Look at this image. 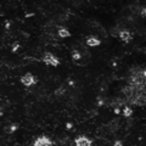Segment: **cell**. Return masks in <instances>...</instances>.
I'll use <instances>...</instances> for the list:
<instances>
[{"label": "cell", "mask_w": 146, "mask_h": 146, "mask_svg": "<svg viewBox=\"0 0 146 146\" xmlns=\"http://www.w3.org/2000/svg\"><path fill=\"white\" fill-rule=\"evenodd\" d=\"M77 146H90V141L86 138H79L77 140Z\"/></svg>", "instance_id": "3"}, {"label": "cell", "mask_w": 146, "mask_h": 146, "mask_svg": "<svg viewBox=\"0 0 146 146\" xmlns=\"http://www.w3.org/2000/svg\"><path fill=\"white\" fill-rule=\"evenodd\" d=\"M21 82L23 83L25 85H32L35 82V79H34V77L32 76V74H29V73H27V74H25L23 77L21 78Z\"/></svg>", "instance_id": "1"}, {"label": "cell", "mask_w": 146, "mask_h": 146, "mask_svg": "<svg viewBox=\"0 0 146 146\" xmlns=\"http://www.w3.org/2000/svg\"><path fill=\"white\" fill-rule=\"evenodd\" d=\"M86 43H88V45H90V46H94V45H98L99 44V40L95 39V38H89Z\"/></svg>", "instance_id": "6"}, {"label": "cell", "mask_w": 146, "mask_h": 146, "mask_svg": "<svg viewBox=\"0 0 146 146\" xmlns=\"http://www.w3.org/2000/svg\"><path fill=\"white\" fill-rule=\"evenodd\" d=\"M44 61L48 63V65H52V66H56L57 65V58L52 56L51 54H46L44 57Z\"/></svg>", "instance_id": "2"}, {"label": "cell", "mask_w": 146, "mask_h": 146, "mask_svg": "<svg viewBox=\"0 0 146 146\" xmlns=\"http://www.w3.org/2000/svg\"><path fill=\"white\" fill-rule=\"evenodd\" d=\"M58 34H60V36H67L68 32L66 29H60V31H58Z\"/></svg>", "instance_id": "7"}, {"label": "cell", "mask_w": 146, "mask_h": 146, "mask_svg": "<svg viewBox=\"0 0 146 146\" xmlns=\"http://www.w3.org/2000/svg\"><path fill=\"white\" fill-rule=\"evenodd\" d=\"M119 36H121L122 40H124V42H128V40L130 39V34H129V32H127V31H122L119 33Z\"/></svg>", "instance_id": "4"}, {"label": "cell", "mask_w": 146, "mask_h": 146, "mask_svg": "<svg viewBox=\"0 0 146 146\" xmlns=\"http://www.w3.org/2000/svg\"><path fill=\"white\" fill-rule=\"evenodd\" d=\"M35 146H50V141L46 139H39L35 143Z\"/></svg>", "instance_id": "5"}]
</instances>
